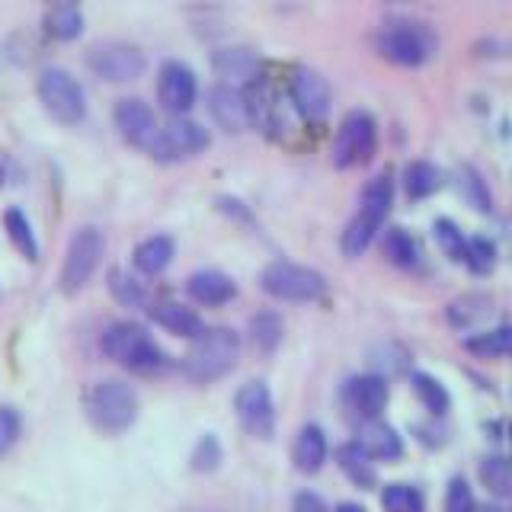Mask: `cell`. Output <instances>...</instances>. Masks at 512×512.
<instances>
[{
  "mask_svg": "<svg viewBox=\"0 0 512 512\" xmlns=\"http://www.w3.org/2000/svg\"><path fill=\"white\" fill-rule=\"evenodd\" d=\"M42 26L52 39L71 42L80 36V29H84V13H80L77 4H52L42 16Z\"/></svg>",
  "mask_w": 512,
  "mask_h": 512,
  "instance_id": "obj_26",
  "label": "cell"
},
{
  "mask_svg": "<svg viewBox=\"0 0 512 512\" xmlns=\"http://www.w3.org/2000/svg\"><path fill=\"white\" fill-rule=\"evenodd\" d=\"M288 93H292V103L308 122H320L330 109V84L324 74H317L311 68H298L292 74V84H288Z\"/></svg>",
  "mask_w": 512,
  "mask_h": 512,
  "instance_id": "obj_14",
  "label": "cell"
},
{
  "mask_svg": "<svg viewBox=\"0 0 512 512\" xmlns=\"http://www.w3.org/2000/svg\"><path fill=\"white\" fill-rule=\"evenodd\" d=\"M103 256V234L93 224H84L77 228L68 240V250H64V263H61V276L58 285L64 295H77L80 288L90 282V276L100 266Z\"/></svg>",
  "mask_w": 512,
  "mask_h": 512,
  "instance_id": "obj_9",
  "label": "cell"
},
{
  "mask_svg": "<svg viewBox=\"0 0 512 512\" xmlns=\"http://www.w3.org/2000/svg\"><path fill=\"white\" fill-rule=\"evenodd\" d=\"M100 346L112 362H119L128 372L148 375V372H160L167 365L164 349L135 320H116V324H109L100 336Z\"/></svg>",
  "mask_w": 512,
  "mask_h": 512,
  "instance_id": "obj_3",
  "label": "cell"
},
{
  "mask_svg": "<svg viewBox=\"0 0 512 512\" xmlns=\"http://www.w3.org/2000/svg\"><path fill=\"white\" fill-rule=\"evenodd\" d=\"M436 45V32L413 16H391L375 36V52L400 68H420L436 55Z\"/></svg>",
  "mask_w": 512,
  "mask_h": 512,
  "instance_id": "obj_1",
  "label": "cell"
},
{
  "mask_svg": "<svg viewBox=\"0 0 512 512\" xmlns=\"http://www.w3.org/2000/svg\"><path fill=\"white\" fill-rule=\"evenodd\" d=\"M4 228H7V237L13 240V247L20 250L26 260H36V256H39L36 234H32V224H29V218L20 212V208H7Z\"/></svg>",
  "mask_w": 512,
  "mask_h": 512,
  "instance_id": "obj_32",
  "label": "cell"
},
{
  "mask_svg": "<svg viewBox=\"0 0 512 512\" xmlns=\"http://www.w3.org/2000/svg\"><path fill=\"white\" fill-rule=\"evenodd\" d=\"M208 112H212V119L224 128V132H244L250 125L244 90L231 87V84H215L208 90Z\"/></svg>",
  "mask_w": 512,
  "mask_h": 512,
  "instance_id": "obj_19",
  "label": "cell"
},
{
  "mask_svg": "<svg viewBox=\"0 0 512 512\" xmlns=\"http://www.w3.org/2000/svg\"><path fill=\"white\" fill-rule=\"evenodd\" d=\"M333 512H368V509H365V506H359V503H349V500H346V503H336V509H333Z\"/></svg>",
  "mask_w": 512,
  "mask_h": 512,
  "instance_id": "obj_44",
  "label": "cell"
},
{
  "mask_svg": "<svg viewBox=\"0 0 512 512\" xmlns=\"http://www.w3.org/2000/svg\"><path fill=\"white\" fill-rule=\"evenodd\" d=\"M244 103H247V119H250V125L260 128L263 135H276L279 132V125H282L279 96H276V87H272L263 74L256 77L253 84H247Z\"/></svg>",
  "mask_w": 512,
  "mask_h": 512,
  "instance_id": "obj_17",
  "label": "cell"
},
{
  "mask_svg": "<svg viewBox=\"0 0 512 512\" xmlns=\"http://www.w3.org/2000/svg\"><path fill=\"white\" fill-rule=\"evenodd\" d=\"M410 381H413L416 397H420V404H423L429 413L442 416V413L448 410V404H452V397H448L445 384H442L439 378H432L429 372H413Z\"/></svg>",
  "mask_w": 512,
  "mask_h": 512,
  "instance_id": "obj_31",
  "label": "cell"
},
{
  "mask_svg": "<svg viewBox=\"0 0 512 512\" xmlns=\"http://www.w3.org/2000/svg\"><path fill=\"white\" fill-rule=\"evenodd\" d=\"M240 352V340L231 327H208L192 340L189 352L183 356V372L192 381H215L228 375Z\"/></svg>",
  "mask_w": 512,
  "mask_h": 512,
  "instance_id": "obj_4",
  "label": "cell"
},
{
  "mask_svg": "<svg viewBox=\"0 0 512 512\" xmlns=\"http://www.w3.org/2000/svg\"><path fill=\"white\" fill-rule=\"evenodd\" d=\"M474 512H506L503 506H484V509H474Z\"/></svg>",
  "mask_w": 512,
  "mask_h": 512,
  "instance_id": "obj_45",
  "label": "cell"
},
{
  "mask_svg": "<svg viewBox=\"0 0 512 512\" xmlns=\"http://www.w3.org/2000/svg\"><path fill=\"white\" fill-rule=\"evenodd\" d=\"M391 202H394V180L388 173L372 176L362 189L359 212L349 218L343 240H340V247L349 260H356V256H362L368 250V244L375 240L384 218H388V212H391Z\"/></svg>",
  "mask_w": 512,
  "mask_h": 512,
  "instance_id": "obj_2",
  "label": "cell"
},
{
  "mask_svg": "<svg viewBox=\"0 0 512 512\" xmlns=\"http://www.w3.org/2000/svg\"><path fill=\"white\" fill-rule=\"evenodd\" d=\"M336 464H340V471L352 480L356 487H375L378 484V471H375V461L368 458L356 442H343L336 448Z\"/></svg>",
  "mask_w": 512,
  "mask_h": 512,
  "instance_id": "obj_25",
  "label": "cell"
},
{
  "mask_svg": "<svg viewBox=\"0 0 512 512\" xmlns=\"http://www.w3.org/2000/svg\"><path fill=\"white\" fill-rule=\"evenodd\" d=\"M442 186V170L429 160H413L404 170V189L410 199H429Z\"/></svg>",
  "mask_w": 512,
  "mask_h": 512,
  "instance_id": "obj_28",
  "label": "cell"
},
{
  "mask_svg": "<svg viewBox=\"0 0 512 512\" xmlns=\"http://www.w3.org/2000/svg\"><path fill=\"white\" fill-rule=\"evenodd\" d=\"M432 234H436L439 247L448 260H455V263L464 260V234L458 231V224L452 218H439L436 224H432Z\"/></svg>",
  "mask_w": 512,
  "mask_h": 512,
  "instance_id": "obj_39",
  "label": "cell"
},
{
  "mask_svg": "<svg viewBox=\"0 0 512 512\" xmlns=\"http://www.w3.org/2000/svg\"><path fill=\"white\" fill-rule=\"evenodd\" d=\"M378 148V125L365 109H352L336 125V135L330 144V157L340 170L362 167L375 157Z\"/></svg>",
  "mask_w": 512,
  "mask_h": 512,
  "instance_id": "obj_6",
  "label": "cell"
},
{
  "mask_svg": "<svg viewBox=\"0 0 512 512\" xmlns=\"http://www.w3.org/2000/svg\"><path fill=\"white\" fill-rule=\"evenodd\" d=\"M87 416L103 432H125L138 420V394L119 378H103L87 391Z\"/></svg>",
  "mask_w": 512,
  "mask_h": 512,
  "instance_id": "obj_5",
  "label": "cell"
},
{
  "mask_svg": "<svg viewBox=\"0 0 512 512\" xmlns=\"http://www.w3.org/2000/svg\"><path fill=\"white\" fill-rule=\"evenodd\" d=\"M352 442H356L372 461H397L404 455V442H400L397 429L391 423H384L381 416H375V420H359L356 439Z\"/></svg>",
  "mask_w": 512,
  "mask_h": 512,
  "instance_id": "obj_18",
  "label": "cell"
},
{
  "mask_svg": "<svg viewBox=\"0 0 512 512\" xmlns=\"http://www.w3.org/2000/svg\"><path fill=\"white\" fill-rule=\"evenodd\" d=\"M455 176H458L455 186H458V192H461V199L468 202V205L474 208V212H490L493 199H490L487 180L477 173V167H471V164H461Z\"/></svg>",
  "mask_w": 512,
  "mask_h": 512,
  "instance_id": "obj_29",
  "label": "cell"
},
{
  "mask_svg": "<svg viewBox=\"0 0 512 512\" xmlns=\"http://www.w3.org/2000/svg\"><path fill=\"white\" fill-rule=\"evenodd\" d=\"M474 509H477V503H474L468 480L452 477V484L445 490V512H474Z\"/></svg>",
  "mask_w": 512,
  "mask_h": 512,
  "instance_id": "obj_41",
  "label": "cell"
},
{
  "mask_svg": "<svg viewBox=\"0 0 512 512\" xmlns=\"http://www.w3.org/2000/svg\"><path fill=\"white\" fill-rule=\"evenodd\" d=\"M112 119H116V128L128 144L148 151L151 138L157 135V119L148 103L138 100V96H122L116 109H112Z\"/></svg>",
  "mask_w": 512,
  "mask_h": 512,
  "instance_id": "obj_15",
  "label": "cell"
},
{
  "mask_svg": "<svg viewBox=\"0 0 512 512\" xmlns=\"http://www.w3.org/2000/svg\"><path fill=\"white\" fill-rule=\"evenodd\" d=\"M192 471H199V474H212L218 464H221V442L218 436H212V432H205V436L196 442V448H192Z\"/></svg>",
  "mask_w": 512,
  "mask_h": 512,
  "instance_id": "obj_40",
  "label": "cell"
},
{
  "mask_svg": "<svg viewBox=\"0 0 512 512\" xmlns=\"http://www.w3.org/2000/svg\"><path fill=\"white\" fill-rule=\"evenodd\" d=\"M16 439H20V413L13 407H0V452H7Z\"/></svg>",
  "mask_w": 512,
  "mask_h": 512,
  "instance_id": "obj_42",
  "label": "cell"
},
{
  "mask_svg": "<svg viewBox=\"0 0 512 512\" xmlns=\"http://www.w3.org/2000/svg\"><path fill=\"white\" fill-rule=\"evenodd\" d=\"M381 506H384V512H426L423 493L410 484H388L384 487Z\"/></svg>",
  "mask_w": 512,
  "mask_h": 512,
  "instance_id": "obj_35",
  "label": "cell"
},
{
  "mask_svg": "<svg viewBox=\"0 0 512 512\" xmlns=\"http://www.w3.org/2000/svg\"><path fill=\"white\" fill-rule=\"evenodd\" d=\"M39 103L45 106V112L61 125H77L87 116V96L84 87L64 71V68H45L39 74Z\"/></svg>",
  "mask_w": 512,
  "mask_h": 512,
  "instance_id": "obj_8",
  "label": "cell"
},
{
  "mask_svg": "<svg viewBox=\"0 0 512 512\" xmlns=\"http://www.w3.org/2000/svg\"><path fill=\"white\" fill-rule=\"evenodd\" d=\"M208 148V132L186 116H170L167 125H157V135L148 144V154L160 164H176Z\"/></svg>",
  "mask_w": 512,
  "mask_h": 512,
  "instance_id": "obj_10",
  "label": "cell"
},
{
  "mask_svg": "<svg viewBox=\"0 0 512 512\" xmlns=\"http://www.w3.org/2000/svg\"><path fill=\"white\" fill-rule=\"evenodd\" d=\"M109 292L116 295L125 304V308H144V304H148V295H144V288L132 276L119 272V269L109 272Z\"/></svg>",
  "mask_w": 512,
  "mask_h": 512,
  "instance_id": "obj_38",
  "label": "cell"
},
{
  "mask_svg": "<svg viewBox=\"0 0 512 512\" xmlns=\"http://www.w3.org/2000/svg\"><path fill=\"white\" fill-rule=\"evenodd\" d=\"M186 292L196 304L218 308V304H228L237 295V288H234L231 276H224L221 269H196L186 279Z\"/></svg>",
  "mask_w": 512,
  "mask_h": 512,
  "instance_id": "obj_21",
  "label": "cell"
},
{
  "mask_svg": "<svg viewBox=\"0 0 512 512\" xmlns=\"http://www.w3.org/2000/svg\"><path fill=\"white\" fill-rule=\"evenodd\" d=\"M173 260V237L167 234H151L144 237L132 253V263L144 276H160Z\"/></svg>",
  "mask_w": 512,
  "mask_h": 512,
  "instance_id": "obj_24",
  "label": "cell"
},
{
  "mask_svg": "<svg viewBox=\"0 0 512 512\" xmlns=\"http://www.w3.org/2000/svg\"><path fill=\"white\" fill-rule=\"evenodd\" d=\"M215 71L224 77V84H253L256 77H260V55L250 52L244 45H231V48H218L215 58Z\"/></svg>",
  "mask_w": 512,
  "mask_h": 512,
  "instance_id": "obj_20",
  "label": "cell"
},
{
  "mask_svg": "<svg viewBox=\"0 0 512 512\" xmlns=\"http://www.w3.org/2000/svg\"><path fill=\"white\" fill-rule=\"evenodd\" d=\"M234 410L240 426L250 436L272 439V432H276V407H272V394L266 388V381H247L234 397Z\"/></svg>",
  "mask_w": 512,
  "mask_h": 512,
  "instance_id": "obj_12",
  "label": "cell"
},
{
  "mask_svg": "<svg viewBox=\"0 0 512 512\" xmlns=\"http://www.w3.org/2000/svg\"><path fill=\"white\" fill-rule=\"evenodd\" d=\"M388 381H384V375H356L346 381L343 388V400L346 407L359 416V420H375V416H381V410L388 407Z\"/></svg>",
  "mask_w": 512,
  "mask_h": 512,
  "instance_id": "obj_16",
  "label": "cell"
},
{
  "mask_svg": "<svg viewBox=\"0 0 512 512\" xmlns=\"http://www.w3.org/2000/svg\"><path fill=\"white\" fill-rule=\"evenodd\" d=\"M292 461H295V468L301 474H317L320 468H324V461H327L324 429L314 426V423L301 426L298 436H295V445H292Z\"/></svg>",
  "mask_w": 512,
  "mask_h": 512,
  "instance_id": "obj_23",
  "label": "cell"
},
{
  "mask_svg": "<svg viewBox=\"0 0 512 512\" xmlns=\"http://www.w3.org/2000/svg\"><path fill=\"white\" fill-rule=\"evenodd\" d=\"M464 263L471 266V272L477 276H487L496 266V244L490 237H471L464 240Z\"/></svg>",
  "mask_w": 512,
  "mask_h": 512,
  "instance_id": "obj_36",
  "label": "cell"
},
{
  "mask_svg": "<svg viewBox=\"0 0 512 512\" xmlns=\"http://www.w3.org/2000/svg\"><path fill=\"white\" fill-rule=\"evenodd\" d=\"M490 314V298L487 295H461L448 304V320L455 327H474Z\"/></svg>",
  "mask_w": 512,
  "mask_h": 512,
  "instance_id": "obj_33",
  "label": "cell"
},
{
  "mask_svg": "<svg viewBox=\"0 0 512 512\" xmlns=\"http://www.w3.org/2000/svg\"><path fill=\"white\" fill-rule=\"evenodd\" d=\"M148 314L154 324H160L176 336H186V340H196V336L205 330L202 317L180 301H148Z\"/></svg>",
  "mask_w": 512,
  "mask_h": 512,
  "instance_id": "obj_22",
  "label": "cell"
},
{
  "mask_svg": "<svg viewBox=\"0 0 512 512\" xmlns=\"http://www.w3.org/2000/svg\"><path fill=\"white\" fill-rule=\"evenodd\" d=\"M381 253L388 256L394 266H413L416 263V240L404 228H388L381 234Z\"/></svg>",
  "mask_w": 512,
  "mask_h": 512,
  "instance_id": "obj_34",
  "label": "cell"
},
{
  "mask_svg": "<svg viewBox=\"0 0 512 512\" xmlns=\"http://www.w3.org/2000/svg\"><path fill=\"white\" fill-rule=\"evenodd\" d=\"M87 64L96 77H106L112 84H125V80H135L144 74L148 61H144V52L132 42L122 39H106L96 42L87 52Z\"/></svg>",
  "mask_w": 512,
  "mask_h": 512,
  "instance_id": "obj_11",
  "label": "cell"
},
{
  "mask_svg": "<svg viewBox=\"0 0 512 512\" xmlns=\"http://www.w3.org/2000/svg\"><path fill=\"white\" fill-rule=\"evenodd\" d=\"M480 484H484L496 500H506L512 493V471L506 455H487L480 461Z\"/></svg>",
  "mask_w": 512,
  "mask_h": 512,
  "instance_id": "obj_30",
  "label": "cell"
},
{
  "mask_svg": "<svg viewBox=\"0 0 512 512\" xmlns=\"http://www.w3.org/2000/svg\"><path fill=\"white\" fill-rule=\"evenodd\" d=\"M247 333H250V343L256 352H276L279 343H282V317L276 311H256L247 324Z\"/></svg>",
  "mask_w": 512,
  "mask_h": 512,
  "instance_id": "obj_27",
  "label": "cell"
},
{
  "mask_svg": "<svg viewBox=\"0 0 512 512\" xmlns=\"http://www.w3.org/2000/svg\"><path fill=\"white\" fill-rule=\"evenodd\" d=\"M292 512H330V506L324 503V496H320V493L301 490V493H295V500H292Z\"/></svg>",
  "mask_w": 512,
  "mask_h": 512,
  "instance_id": "obj_43",
  "label": "cell"
},
{
  "mask_svg": "<svg viewBox=\"0 0 512 512\" xmlns=\"http://www.w3.org/2000/svg\"><path fill=\"white\" fill-rule=\"evenodd\" d=\"M199 96L196 74L183 61H167L157 74V100L170 116H186Z\"/></svg>",
  "mask_w": 512,
  "mask_h": 512,
  "instance_id": "obj_13",
  "label": "cell"
},
{
  "mask_svg": "<svg viewBox=\"0 0 512 512\" xmlns=\"http://www.w3.org/2000/svg\"><path fill=\"white\" fill-rule=\"evenodd\" d=\"M260 285L276 301H317L327 292V279L317 269L288 260H272L260 272Z\"/></svg>",
  "mask_w": 512,
  "mask_h": 512,
  "instance_id": "obj_7",
  "label": "cell"
},
{
  "mask_svg": "<svg viewBox=\"0 0 512 512\" xmlns=\"http://www.w3.org/2000/svg\"><path fill=\"white\" fill-rule=\"evenodd\" d=\"M0 180H4V173H0Z\"/></svg>",
  "mask_w": 512,
  "mask_h": 512,
  "instance_id": "obj_46",
  "label": "cell"
},
{
  "mask_svg": "<svg viewBox=\"0 0 512 512\" xmlns=\"http://www.w3.org/2000/svg\"><path fill=\"white\" fill-rule=\"evenodd\" d=\"M464 346H468L471 352H477V356H484V359H503L509 352V327L503 324L490 333H477Z\"/></svg>",
  "mask_w": 512,
  "mask_h": 512,
  "instance_id": "obj_37",
  "label": "cell"
}]
</instances>
